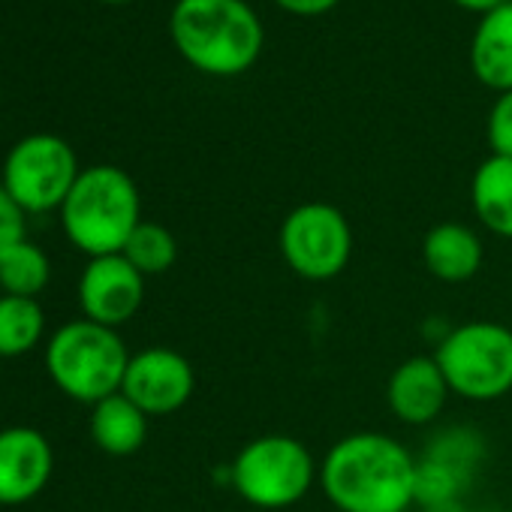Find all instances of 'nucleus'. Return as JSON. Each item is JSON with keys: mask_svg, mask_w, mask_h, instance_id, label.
I'll return each mask as SVG.
<instances>
[{"mask_svg": "<svg viewBox=\"0 0 512 512\" xmlns=\"http://www.w3.org/2000/svg\"><path fill=\"white\" fill-rule=\"evenodd\" d=\"M79 172L70 142L55 133H31L10 148L0 184L25 214H46L61 211Z\"/></svg>", "mask_w": 512, "mask_h": 512, "instance_id": "0eeeda50", "label": "nucleus"}, {"mask_svg": "<svg viewBox=\"0 0 512 512\" xmlns=\"http://www.w3.org/2000/svg\"><path fill=\"white\" fill-rule=\"evenodd\" d=\"M281 256L305 281L338 278L353 256V229L341 208L329 202H305L281 223Z\"/></svg>", "mask_w": 512, "mask_h": 512, "instance_id": "6e6552de", "label": "nucleus"}, {"mask_svg": "<svg viewBox=\"0 0 512 512\" xmlns=\"http://www.w3.org/2000/svg\"><path fill=\"white\" fill-rule=\"evenodd\" d=\"M275 4L290 13V16H302V19H314V16H326L332 13L341 0H275Z\"/></svg>", "mask_w": 512, "mask_h": 512, "instance_id": "4be33fe9", "label": "nucleus"}, {"mask_svg": "<svg viewBox=\"0 0 512 512\" xmlns=\"http://www.w3.org/2000/svg\"><path fill=\"white\" fill-rule=\"evenodd\" d=\"M449 392L467 401H497L512 392V329L488 320L452 329L434 353Z\"/></svg>", "mask_w": 512, "mask_h": 512, "instance_id": "423d86ee", "label": "nucleus"}, {"mask_svg": "<svg viewBox=\"0 0 512 512\" xmlns=\"http://www.w3.org/2000/svg\"><path fill=\"white\" fill-rule=\"evenodd\" d=\"M449 395V383L434 356H410L404 359L389 383L386 401L404 425H428L440 416Z\"/></svg>", "mask_w": 512, "mask_h": 512, "instance_id": "f8f14e48", "label": "nucleus"}, {"mask_svg": "<svg viewBox=\"0 0 512 512\" xmlns=\"http://www.w3.org/2000/svg\"><path fill=\"white\" fill-rule=\"evenodd\" d=\"M320 467L311 449L290 434H263L250 440L232 461V488L256 509H287L299 503Z\"/></svg>", "mask_w": 512, "mask_h": 512, "instance_id": "39448f33", "label": "nucleus"}, {"mask_svg": "<svg viewBox=\"0 0 512 512\" xmlns=\"http://www.w3.org/2000/svg\"><path fill=\"white\" fill-rule=\"evenodd\" d=\"M470 67L494 94L512 91V0L479 19L470 40Z\"/></svg>", "mask_w": 512, "mask_h": 512, "instance_id": "4468645a", "label": "nucleus"}, {"mask_svg": "<svg viewBox=\"0 0 512 512\" xmlns=\"http://www.w3.org/2000/svg\"><path fill=\"white\" fill-rule=\"evenodd\" d=\"M488 145L494 157H512V91L497 94L491 112H488Z\"/></svg>", "mask_w": 512, "mask_h": 512, "instance_id": "aec40b11", "label": "nucleus"}, {"mask_svg": "<svg viewBox=\"0 0 512 512\" xmlns=\"http://www.w3.org/2000/svg\"><path fill=\"white\" fill-rule=\"evenodd\" d=\"M46 332V314L40 299L0 296V359L31 353Z\"/></svg>", "mask_w": 512, "mask_h": 512, "instance_id": "f3484780", "label": "nucleus"}, {"mask_svg": "<svg viewBox=\"0 0 512 512\" xmlns=\"http://www.w3.org/2000/svg\"><path fill=\"white\" fill-rule=\"evenodd\" d=\"M145 302V278L121 253L94 256L79 278V308L85 320L118 329L136 317Z\"/></svg>", "mask_w": 512, "mask_h": 512, "instance_id": "9d476101", "label": "nucleus"}, {"mask_svg": "<svg viewBox=\"0 0 512 512\" xmlns=\"http://www.w3.org/2000/svg\"><path fill=\"white\" fill-rule=\"evenodd\" d=\"M88 428L106 455H133L148 437V416L124 392H115L91 407Z\"/></svg>", "mask_w": 512, "mask_h": 512, "instance_id": "2eb2a0df", "label": "nucleus"}, {"mask_svg": "<svg viewBox=\"0 0 512 512\" xmlns=\"http://www.w3.org/2000/svg\"><path fill=\"white\" fill-rule=\"evenodd\" d=\"M452 4H458V7H461V10H467V13H479V16H485V13L497 10L500 4H506V0H452Z\"/></svg>", "mask_w": 512, "mask_h": 512, "instance_id": "5701e85b", "label": "nucleus"}, {"mask_svg": "<svg viewBox=\"0 0 512 512\" xmlns=\"http://www.w3.org/2000/svg\"><path fill=\"white\" fill-rule=\"evenodd\" d=\"M49 278L52 263L46 250L31 244L28 238L0 260V290H4V296L40 299V293L49 287Z\"/></svg>", "mask_w": 512, "mask_h": 512, "instance_id": "a211bd4d", "label": "nucleus"}, {"mask_svg": "<svg viewBox=\"0 0 512 512\" xmlns=\"http://www.w3.org/2000/svg\"><path fill=\"white\" fill-rule=\"evenodd\" d=\"M103 4H130V0H103Z\"/></svg>", "mask_w": 512, "mask_h": 512, "instance_id": "b1692460", "label": "nucleus"}, {"mask_svg": "<svg viewBox=\"0 0 512 512\" xmlns=\"http://www.w3.org/2000/svg\"><path fill=\"white\" fill-rule=\"evenodd\" d=\"M178 55L199 73L232 79L263 55L266 31L244 0H178L169 16Z\"/></svg>", "mask_w": 512, "mask_h": 512, "instance_id": "f03ea898", "label": "nucleus"}, {"mask_svg": "<svg viewBox=\"0 0 512 512\" xmlns=\"http://www.w3.org/2000/svg\"><path fill=\"white\" fill-rule=\"evenodd\" d=\"M422 260H425V269L437 281L464 284L482 269L485 247L470 226L446 220V223H437L425 232Z\"/></svg>", "mask_w": 512, "mask_h": 512, "instance_id": "ddd939ff", "label": "nucleus"}, {"mask_svg": "<svg viewBox=\"0 0 512 512\" xmlns=\"http://www.w3.org/2000/svg\"><path fill=\"white\" fill-rule=\"evenodd\" d=\"M28 235H25V211L16 205V199L4 190L0 184V260L16 247L22 244Z\"/></svg>", "mask_w": 512, "mask_h": 512, "instance_id": "412c9836", "label": "nucleus"}, {"mask_svg": "<svg viewBox=\"0 0 512 512\" xmlns=\"http://www.w3.org/2000/svg\"><path fill=\"white\" fill-rule=\"evenodd\" d=\"M193 389H196L193 365L169 347H148L130 356L124 386H121V392L148 419L181 410L190 401Z\"/></svg>", "mask_w": 512, "mask_h": 512, "instance_id": "1a4fd4ad", "label": "nucleus"}, {"mask_svg": "<svg viewBox=\"0 0 512 512\" xmlns=\"http://www.w3.org/2000/svg\"><path fill=\"white\" fill-rule=\"evenodd\" d=\"M55 452L43 431L13 425L0 431V506L34 500L52 479Z\"/></svg>", "mask_w": 512, "mask_h": 512, "instance_id": "9b49d317", "label": "nucleus"}, {"mask_svg": "<svg viewBox=\"0 0 512 512\" xmlns=\"http://www.w3.org/2000/svg\"><path fill=\"white\" fill-rule=\"evenodd\" d=\"M61 223L70 244L88 253L91 260L121 253L133 229L142 223L136 181L109 163L82 169L61 205Z\"/></svg>", "mask_w": 512, "mask_h": 512, "instance_id": "7ed1b4c3", "label": "nucleus"}, {"mask_svg": "<svg viewBox=\"0 0 512 512\" xmlns=\"http://www.w3.org/2000/svg\"><path fill=\"white\" fill-rule=\"evenodd\" d=\"M121 256L142 278H154V275H163V272H169L175 266V260H178V241H175V235L163 223L142 220L133 229V235L127 238Z\"/></svg>", "mask_w": 512, "mask_h": 512, "instance_id": "6ab92c4d", "label": "nucleus"}, {"mask_svg": "<svg viewBox=\"0 0 512 512\" xmlns=\"http://www.w3.org/2000/svg\"><path fill=\"white\" fill-rule=\"evenodd\" d=\"M416 479L419 464L407 446L380 431L347 434L320 461V485L341 512H407Z\"/></svg>", "mask_w": 512, "mask_h": 512, "instance_id": "f257e3e1", "label": "nucleus"}, {"mask_svg": "<svg viewBox=\"0 0 512 512\" xmlns=\"http://www.w3.org/2000/svg\"><path fill=\"white\" fill-rule=\"evenodd\" d=\"M470 202L488 232L512 238V157L491 154L476 166L470 181Z\"/></svg>", "mask_w": 512, "mask_h": 512, "instance_id": "dca6fc26", "label": "nucleus"}, {"mask_svg": "<svg viewBox=\"0 0 512 512\" xmlns=\"http://www.w3.org/2000/svg\"><path fill=\"white\" fill-rule=\"evenodd\" d=\"M130 353L118 329L73 320L61 326L46 344V371L52 383L73 401L97 404L124 386Z\"/></svg>", "mask_w": 512, "mask_h": 512, "instance_id": "20e7f679", "label": "nucleus"}]
</instances>
